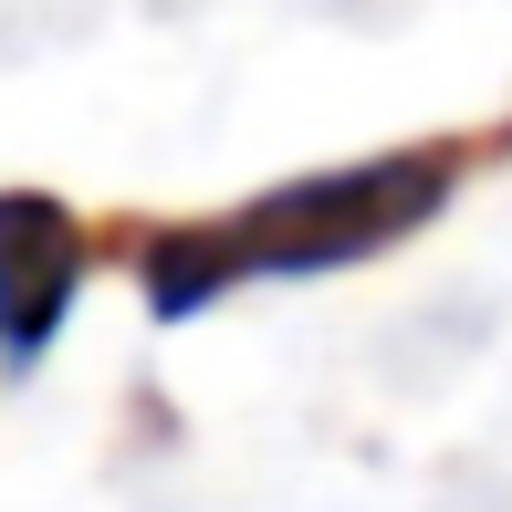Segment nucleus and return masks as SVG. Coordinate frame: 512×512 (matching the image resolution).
Returning <instances> with one entry per match:
<instances>
[{"instance_id": "1", "label": "nucleus", "mask_w": 512, "mask_h": 512, "mask_svg": "<svg viewBox=\"0 0 512 512\" xmlns=\"http://www.w3.org/2000/svg\"><path fill=\"white\" fill-rule=\"evenodd\" d=\"M460 168H471V147L439 136V147H387V157H356V168H324V178H283V189L220 209V220H178L147 241V314L189 324L230 283H314V272L377 262L387 241H408L450 209Z\"/></svg>"}, {"instance_id": "2", "label": "nucleus", "mask_w": 512, "mask_h": 512, "mask_svg": "<svg viewBox=\"0 0 512 512\" xmlns=\"http://www.w3.org/2000/svg\"><path fill=\"white\" fill-rule=\"evenodd\" d=\"M74 293H84L74 209L42 199V189H0V377H32L53 356Z\"/></svg>"}]
</instances>
